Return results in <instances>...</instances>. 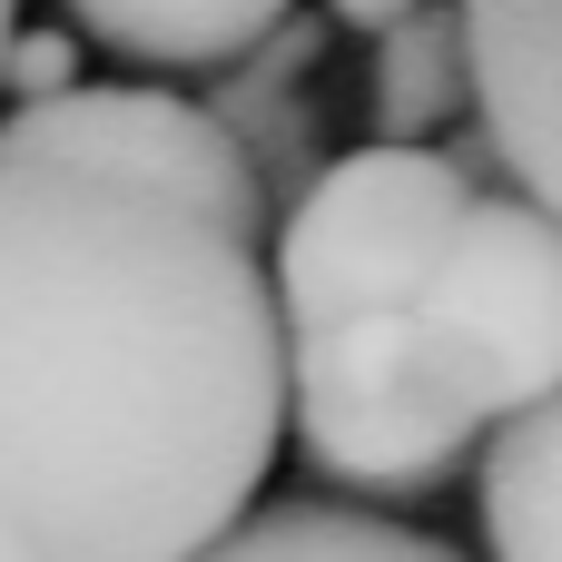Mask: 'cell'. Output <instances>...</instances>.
<instances>
[{"label":"cell","instance_id":"1","mask_svg":"<svg viewBox=\"0 0 562 562\" xmlns=\"http://www.w3.org/2000/svg\"><path fill=\"white\" fill-rule=\"evenodd\" d=\"M257 237L247 158L158 79L0 119V562H198L247 524L286 435Z\"/></svg>","mask_w":562,"mask_h":562},{"label":"cell","instance_id":"2","mask_svg":"<svg viewBox=\"0 0 562 562\" xmlns=\"http://www.w3.org/2000/svg\"><path fill=\"white\" fill-rule=\"evenodd\" d=\"M484 188L445 148H356L326 158L316 188L277 227V356H286V425L316 474L346 494H435L474 435H454L415 366L405 326Z\"/></svg>","mask_w":562,"mask_h":562},{"label":"cell","instance_id":"3","mask_svg":"<svg viewBox=\"0 0 562 562\" xmlns=\"http://www.w3.org/2000/svg\"><path fill=\"white\" fill-rule=\"evenodd\" d=\"M405 366L454 435L514 425L562 395V227L524 198H474L454 247L435 257Z\"/></svg>","mask_w":562,"mask_h":562},{"label":"cell","instance_id":"4","mask_svg":"<svg viewBox=\"0 0 562 562\" xmlns=\"http://www.w3.org/2000/svg\"><path fill=\"white\" fill-rule=\"evenodd\" d=\"M464 99L484 109V148L524 178V207L562 227V10L474 0L464 10Z\"/></svg>","mask_w":562,"mask_h":562},{"label":"cell","instance_id":"5","mask_svg":"<svg viewBox=\"0 0 562 562\" xmlns=\"http://www.w3.org/2000/svg\"><path fill=\"white\" fill-rule=\"evenodd\" d=\"M277 20H286V0H168V10H119V0H79L69 10V40H89V49H119V59H138V69H207V79H227V69H247L267 40H277Z\"/></svg>","mask_w":562,"mask_h":562},{"label":"cell","instance_id":"6","mask_svg":"<svg viewBox=\"0 0 562 562\" xmlns=\"http://www.w3.org/2000/svg\"><path fill=\"white\" fill-rule=\"evenodd\" d=\"M484 533H494V562H562V395H543L494 435Z\"/></svg>","mask_w":562,"mask_h":562},{"label":"cell","instance_id":"7","mask_svg":"<svg viewBox=\"0 0 562 562\" xmlns=\"http://www.w3.org/2000/svg\"><path fill=\"white\" fill-rule=\"evenodd\" d=\"M198 562H464V553L435 533H405L385 514H356V504H267L237 533H217Z\"/></svg>","mask_w":562,"mask_h":562},{"label":"cell","instance_id":"8","mask_svg":"<svg viewBox=\"0 0 562 562\" xmlns=\"http://www.w3.org/2000/svg\"><path fill=\"white\" fill-rule=\"evenodd\" d=\"M464 109V10H415L395 40H375V148H425Z\"/></svg>","mask_w":562,"mask_h":562},{"label":"cell","instance_id":"9","mask_svg":"<svg viewBox=\"0 0 562 562\" xmlns=\"http://www.w3.org/2000/svg\"><path fill=\"white\" fill-rule=\"evenodd\" d=\"M0 89H20V109H40V99L79 89V40H69V30H10Z\"/></svg>","mask_w":562,"mask_h":562},{"label":"cell","instance_id":"10","mask_svg":"<svg viewBox=\"0 0 562 562\" xmlns=\"http://www.w3.org/2000/svg\"><path fill=\"white\" fill-rule=\"evenodd\" d=\"M346 20H356V30H375V40H395L415 10H405V0H346Z\"/></svg>","mask_w":562,"mask_h":562},{"label":"cell","instance_id":"11","mask_svg":"<svg viewBox=\"0 0 562 562\" xmlns=\"http://www.w3.org/2000/svg\"><path fill=\"white\" fill-rule=\"evenodd\" d=\"M0 59H10V10H0Z\"/></svg>","mask_w":562,"mask_h":562}]
</instances>
